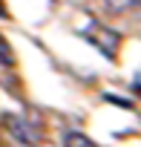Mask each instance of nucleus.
Listing matches in <instances>:
<instances>
[{
  "label": "nucleus",
  "instance_id": "f257e3e1",
  "mask_svg": "<svg viewBox=\"0 0 141 147\" xmlns=\"http://www.w3.org/2000/svg\"><path fill=\"white\" fill-rule=\"evenodd\" d=\"M84 35H87V40H92L95 49H101L107 58H115V49H118V43H121L118 32H112V29L104 26V23H89V26L84 29Z\"/></svg>",
  "mask_w": 141,
  "mask_h": 147
},
{
  "label": "nucleus",
  "instance_id": "f03ea898",
  "mask_svg": "<svg viewBox=\"0 0 141 147\" xmlns=\"http://www.w3.org/2000/svg\"><path fill=\"white\" fill-rule=\"evenodd\" d=\"M3 124L9 127V133H12L20 144L35 147V144H38V138H40V133L35 130V124H32V121H26V118H20V115H3Z\"/></svg>",
  "mask_w": 141,
  "mask_h": 147
},
{
  "label": "nucleus",
  "instance_id": "7ed1b4c3",
  "mask_svg": "<svg viewBox=\"0 0 141 147\" xmlns=\"http://www.w3.org/2000/svg\"><path fill=\"white\" fill-rule=\"evenodd\" d=\"M104 3H107V9H109L112 15H124V12L141 6V0H104Z\"/></svg>",
  "mask_w": 141,
  "mask_h": 147
},
{
  "label": "nucleus",
  "instance_id": "20e7f679",
  "mask_svg": "<svg viewBox=\"0 0 141 147\" xmlns=\"http://www.w3.org/2000/svg\"><path fill=\"white\" fill-rule=\"evenodd\" d=\"M63 147H95V141H89L84 133H72V130H69L63 136Z\"/></svg>",
  "mask_w": 141,
  "mask_h": 147
},
{
  "label": "nucleus",
  "instance_id": "39448f33",
  "mask_svg": "<svg viewBox=\"0 0 141 147\" xmlns=\"http://www.w3.org/2000/svg\"><path fill=\"white\" fill-rule=\"evenodd\" d=\"M0 61H6V63H12V61H15V55L9 52V43H6L3 38H0Z\"/></svg>",
  "mask_w": 141,
  "mask_h": 147
},
{
  "label": "nucleus",
  "instance_id": "423d86ee",
  "mask_svg": "<svg viewBox=\"0 0 141 147\" xmlns=\"http://www.w3.org/2000/svg\"><path fill=\"white\" fill-rule=\"evenodd\" d=\"M135 90H138V92H141V81H135Z\"/></svg>",
  "mask_w": 141,
  "mask_h": 147
}]
</instances>
